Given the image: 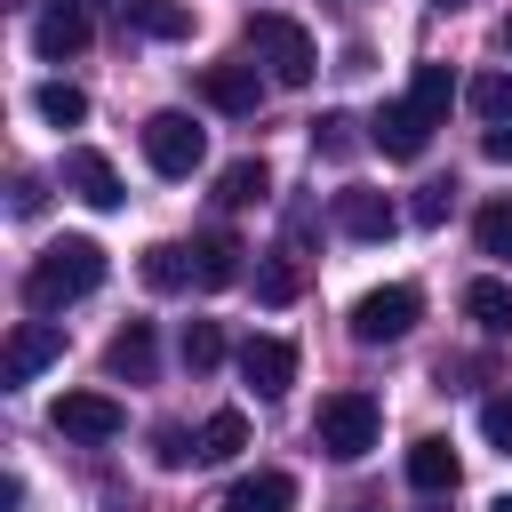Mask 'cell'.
<instances>
[{
	"label": "cell",
	"mask_w": 512,
	"mask_h": 512,
	"mask_svg": "<svg viewBox=\"0 0 512 512\" xmlns=\"http://www.w3.org/2000/svg\"><path fill=\"white\" fill-rule=\"evenodd\" d=\"M104 288V248L96 240H48L40 256H32V272H24V304L48 320V312H64V304H80V296H96Z\"/></svg>",
	"instance_id": "1"
},
{
	"label": "cell",
	"mask_w": 512,
	"mask_h": 512,
	"mask_svg": "<svg viewBox=\"0 0 512 512\" xmlns=\"http://www.w3.org/2000/svg\"><path fill=\"white\" fill-rule=\"evenodd\" d=\"M248 56H256L280 88H312V72H320L312 32H304L296 16H280V8H256V16H248Z\"/></svg>",
	"instance_id": "2"
},
{
	"label": "cell",
	"mask_w": 512,
	"mask_h": 512,
	"mask_svg": "<svg viewBox=\"0 0 512 512\" xmlns=\"http://www.w3.org/2000/svg\"><path fill=\"white\" fill-rule=\"evenodd\" d=\"M376 432H384V416H376V400H368V392H352V384H344V392H328V400L312 408V440H320L336 464H360V456L376 448Z\"/></svg>",
	"instance_id": "3"
},
{
	"label": "cell",
	"mask_w": 512,
	"mask_h": 512,
	"mask_svg": "<svg viewBox=\"0 0 512 512\" xmlns=\"http://www.w3.org/2000/svg\"><path fill=\"white\" fill-rule=\"evenodd\" d=\"M416 320H424V296H416L408 280H392V288H368V296L352 304V336H360V344H400Z\"/></svg>",
	"instance_id": "4"
},
{
	"label": "cell",
	"mask_w": 512,
	"mask_h": 512,
	"mask_svg": "<svg viewBox=\"0 0 512 512\" xmlns=\"http://www.w3.org/2000/svg\"><path fill=\"white\" fill-rule=\"evenodd\" d=\"M144 160H152V176H192L208 160V136L192 128V112H152L144 120Z\"/></svg>",
	"instance_id": "5"
},
{
	"label": "cell",
	"mask_w": 512,
	"mask_h": 512,
	"mask_svg": "<svg viewBox=\"0 0 512 512\" xmlns=\"http://www.w3.org/2000/svg\"><path fill=\"white\" fill-rule=\"evenodd\" d=\"M48 424H56L64 440H120V432H128V408H120L112 392H64V400L48 408Z\"/></svg>",
	"instance_id": "6"
},
{
	"label": "cell",
	"mask_w": 512,
	"mask_h": 512,
	"mask_svg": "<svg viewBox=\"0 0 512 512\" xmlns=\"http://www.w3.org/2000/svg\"><path fill=\"white\" fill-rule=\"evenodd\" d=\"M64 360V328L56 320H24L16 336H8V352H0V384H32L40 368H56Z\"/></svg>",
	"instance_id": "7"
},
{
	"label": "cell",
	"mask_w": 512,
	"mask_h": 512,
	"mask_svg": "<svg viewBox=\"0 0 512 512\" xmlns=\"http://www.w3.org/2000/svg\"><path fill=\"white\" fill-rule=\"evenodd\" d=\"M200 96H208L216 112L248 120V112L264 104V80H256V64H248V56H224V64H200Z\"/></svg>",
	"instance_id": "8"
},
{
	"label": "cell",
	"mask_w": 512,
	"mask_h": 512,
	"mask_svg": "<svg viewBox=\"0 0 512 512\" xmlns=\"http://www.w3.org/2000/svg\"><path fill=\"white\" fill-rule=\"evenodd\" d=\"M64 192H72V200H88V208H104V216L128 200V192H120V168H112L96 144H72V152H64Z\"/></svg>",
	"instance_id": "9"
},
{
	"label": "cell",
	"mask_w": 512,
	"mask_h": 512,
	"mask_svg": "<svg viewBox=\"0 0 512 512\" xmlns=\"http://www.w3.org/2000/svg\"><path fill=\"white\" fill-rule=\"evenodd\" d=\"M240 376H248L256 400H280V392L296 384V344H288V336H248V344H240Z\"/></svg>",
	"instance_id": "10"
},
{
	"label": "cell",
	"mask_w": 512,
	"mask_h": 512,
	"mask_svg": "<svg viewBox=\"0 0 512 512\" xmlns=\"http://www.w3.org/2000/svg\"><path fill=\"white\" fill-rule=\"evenodd\" d=\"M32 48H40L48 64L80 56V48H88V8H80V0H48V8L32 16Z\"/></svg>",
	"instance_id": "11"
},
{
	"label": "cell",
	"mask_w": 512,
	"mask_h": 512,
	"mask_svg": "<svg viewBox=\"0 0 512 512\" xmlns=\"http://www.w3.org/2000/svg\"><path fill=\"white\" fill-rule=\"evenodd\" d=\"M336 232H344V240H392V232H400V208H392L384 192L352 184V192H336Z\"/></svg>",
	"instance_id": "12"
},
{
	"label": "cell",
	"mask_w": 512,
	"mask_h": 512,
	"mask_svg": "<svg viewBox=\"0 0 512 512\" xmlns=\"http://www.w3.org/2000/svg\"><path fill=\"white\" fill-rule=\"evenodd\" d=\"M368 144H376L384 160H416V152L432 144V128H424V120H416V104L400 96V104H384V112L368 120Z\"/></svg>",
	"instance_id": "13"
},
{
	"label": "cell",
	"mask_w": 512,
	"mask_h": 512,
	"mask_svg": "<svg viewBox=\"0 0 512 512\" xmlns=\"http://www.w3.org/2000/svg\"><path fill=\"white\" fill-rule=\"evenodd\" d=\"M456 472H464V464H456V448H448L440 432H424V440L408 448V488H416V496H456Z\"/></svg>",
	"instance_id": "14"
},
{
	"label": "cell",
	"mask_w": 512,
	"mask_h": 512,
	"mask_svg": "<svg viewBox=\"0 0 512 512\" xmlns=\"http://www.w3.org/2000/svg\"><path fill=\"white\" fill-rule=\"evenodd\" d=\"M136 272H144V288H152V296H176V288H200V272H192V248H184V240H152Z\"/></svg>",
	"instance_id": "15"
},
{
	"label": "cell",
	"mask_w": 512,
	"mask_h": 512,
	"mask_svg": "<svg viewBox=\"0 0 512 512\" xmlns=\"http://www.w3.org/2000/svg\"><path fill=\"white\" fill-rule=\"evenodd\" d=\"M224 512H296V480L288 472H240Z\"/></svg>",
	"instance_id": "16"
},
{
	"label": "cell",
	"mask_w": 512,
	"mask_h": 512,
	"mask_svg": "<svg viewBox=\"0 0 512 512\" xmlns=\"http://www.w3.org/2000/svg\"><path fill=\"white\" fill-rule=\"evenodd\" d=\"M240 256H248V248H240L232 232H200V240H192V272H200V288H232V280H240Z\"/></svg>",
	"instance_id": "17"
},
{
	"label": "cell",
	"mask_w": 512,
	"mask_h": 512,
	"mask_svg": "<svg viewBox=\"0 0 512 512\" xmlns=\"http://www.w3.org/2000/svg\"><path fill=\"white\" fill-rule=\"evenodd\" d=\"M152 360H160V352H152V328H144V320H128V328L104 344V368L128 376V384H152Z\"/></svg>",
	"instance_id": "18"
},
{
	"label": "cell",
	"mask_w": 512,
	"mask_h": 512,
	"mask_svg": "<svg viewBox=\"0 0 512 512\" xmlns=\"http://www.w3.org/2000/svg\"><path fill=\"white\" fill-rule=\"evenodd\" d=\"M408 104H416V120H424V128H440V120H448V104H456V80H448V64H416V80H408Z\"/></svg>",
	"instance_id": "19"
},
{
	"label": "cell",
	"mask_w": 512,
	"mask_h": 512,
	"mask_svg": "<svg viewBox=\"0 0 512 512\" xmlns=\"http://www.w3.org/2000/svg\"><path fill=\"white\" fill-rule=\"evenodd\" d=\"M464 312H472L480 336H512V288L504 280H472L464 288Z\"/></svg>",
	"instance_id": "20"
},
{
	"label": "cell",
	"mask_w": 512,
	"mask_h": 512,
	"mask_svg": "<svg viewBox=\"0 0 512 512\" xmlns=\"http://www.w3.org/2000/svg\"><path fill=\"white\" fill-rule=\"evenodd\" d=\"M248 448V416L240 408H216L208 424H200V464H232Z\"/></svg>",
	"instance_id": "21"
},
{
	"label": "cell",
	"mask_w": 512,
	"mask_h": 512,
	"mask_svg": "<svg viewBox=\"0 0 512 512\" xmlns=\"http://www.w3.org/2000/svg\"><path fill=\"white\" fill-rule=\"evenodd\" d=\"M464 104H472L488 128H512V72H472V80H464Z\"/></svg>",
	"instance_id": "22"
},
{
	"label": "cell",
	"mask_w": 512,
	"mask_h": 512,
	"mask_svg": "<svg viewBox=\"0 0 512 512\" xmlns=\"http://www.w3.org/2000/svg\"><path fill=\"white\" fill-rule=\"evenodd\" d=\"M128 24L152 32V40H184L192 32V8L184 0H128Z\"/></svg>",
	"instance_id": "23"
},
{
	"label": "cell",
	"mask_w": 512,
	"mask_h": 512,
	"mask_svg": "<svg viewBox=\"0 0 512 512\" xmlns=\"http://www.w3.org/2000/svg\"><path fill=\"white\" fill-rule=\"evenodd\" d=\"M32 112H40L48 128H80V120H88V96H80L72 80H40V88H32Z\"/></svg>",
	"instance_id": "24"
},
{
	"label": "cell",
	"mask_w": 512,
	"mask_h": 512,
	"mask_svg": "<svg viewBox=\"0 0 512 512\" xmlns=\"http://www.w3.org/2000/svg\"><path fill=\"white\" fill-rule=\"evenodd\" d=\"M264 192H272V168H264V160H232V168L216 176V200H224V208H248V200H264Z\"/></svg>",
	"instance_id": "25"
},
{
	"label": "cell",
	"mask_w": 512,
	"mask_h": 512,
	"mask_svg": "<svg viewBox=\"0 0 512 512\" xmlns=\"http://www.w3.org/2000/svg\"><path fill=\"white\" fill-rule=\"evenodd\" d=\"M256 296H264V304H296V296H304V264H296V256H264V264H256Z\"/></svg>",
	"instance_id": "26"
},
{
	"label": "cell",
	"mask_w": 512,
	"mask_h": 512,
	"mask_svg": "<svg viewBox=\"0 0 512 512\" xmlns=\"http://www.w3.org/2000/svg\"><path fill=\"white\" fill-rule=\"evenodd\" d=\"M352 128H360L352 112H320V120H312V152H320V160H352V152H360Z\"/></svg>",
	"instance_id": "27"
},
{
	"label": "cell",
	"mask_w": 512,
	"mask_h": 512,
	"mask_svg": "<svg viewBox=\"0 0 512 512\" xmlns=\"http://www.w3.org/2000/svg\"><path fill=\"white\" fill-rule=\"evenodd\" d=\"M472 240H480V256H504L512 264V200H488L472 216Z\"/></svg>",
	"instance_id": "28"
},
{
	"label": "cell",
	"mask_w": 512,
	"mask_h": 512,
	"mask_svg": "<svg viewBox=\"0 0 512 512\" xmlns=\"http://www.w3.org/2000/svg\"><path fill=\"white\" fill-rule=\"evenodd\" d=\"M216 360H224V328H216V320H184V368L208 376Z\"/></svg>",
	"instance_id": "29"
},
{
	"label": "cell",
	"mask_w": 512,
	"mask_h": 512,
	"mask_svg": "<svg viewBox=\"0 0 512 512\" xmlns=\"http://www.w3.org/2000/svg\"><path fill=\"white\" fill-rule=\"evenodd\" d=\"M480 440H488L496 456H512V392H496V400L480 408Z\"/></svg>",
	"instance_id": "30"
},
{
	"label": "cell",
	"mask_w": 512,
	"mask_h": 512,
	"mask_svg": "<svg viewBox=\"0 0 512 512\" xmlns=\"http://www.w3.org/2000/svg\"><path fill=\"white\" fill-rule=\"evenodd\" d=\"M448 208H456V184H424V192L408 200V216H416L424 232H432V224H448Z\"/></svg>",
	"instance_id": "31"
},
{
	"label": "cell",
	"mask_w": 512,
	"mask_h": 512,
	"mask_svg": "<svg viewBox=\"0 0 512 512\" xmlns=\"http://www.w3.org/2000/svg\"><path fill=\"white\" fill-rule=\"evenodd\" d=\"M152 456H160V464H192V456H200V440H184L176 424H160V448H152Z\"/></svg>",
	"instance_id": "32"
},
{
	"label": "cell",
	"mask_w": 512,
	"mask_h": 512,
	"mask_svg": "<svg viewBox=\"0 0 512 512\" xmlns=\"http://www.w3.org/2000/svg\"><path fill=\"white\" fill-rule=\"evenodd\" d=\"M480 160H512V128H488L480 136Z\"/></svg>",
	"instance_id": "33"
},
{
	"label": "cell",
	"mask_w": 512,
	"mask_h": 512,
	"mask_svg": "<svg viewBox=\"0 0 512 512\" xmlns=\"http://www.w3.org/2000/svg\"><path fill=\"white\" fill-rule=\"evenodd\" d=\"M0 512H24V480L16 472H0Z\"/></svg>",
	"instance_id": "34"
},
{
	"label": "cell",
	"mask_w": 512,
	"mask_h": 512,
	"mask_svg": "<svg viewBox=\"0 0 512 512\" xmlns=\"http://www.w3.org/2000/svg\"><path fill=\"white\" fill-rule=\"evenodd\" d=\"M344 512H384V504H376V496H352V504H344Z\"/></svg>",
	"instance_id": "35"
},
{
	"label": "cell",
	"mask_w": 512,
	"mask_h": 512,
	"mask_svg": "<svg viewBox=\"0 0 512 512\" xmlns=\"http://www.w3.org/2000/svg\"><path fill=\"white\" fill-rule=\"evenodd\" d=\"M80 8H128V0H80Z\"/></svg>",
	"instance_id": "36"
},
{
	"label": "cell",
	"mask_w": 512,
	"mask_h": 512,
	"mask_svg": "<svg viewBox=\"0 0 512 512\" xmlns=\"http://www.w3.org/2000/svg\"><path fill=\"white\" fill-rule=\"evenodd\" d=\"M488 512H512V496H496V504H488Z\"/></svg>",
	"instance_id": "37"
},
{
	"label": "cell",
	"mask_w": 512,
	"mask_h": 512,
	"mask_svg": "<svg viewBox=\"0 0 512 512\" xmlns=\"http://www.w3.org/2000/svg\"><path fill=\"white\" fill-rule=\"evenodd\" d=\"M504 48H512V16H504Z\"/></svg>",
	"instance_id": "38"
},
{
	"label": "cell",
	"mask_w": 512,
	"mask_h": 512,
	"mask_svg": "<svg viewBox=\"0 0 512 512\" xmlns=\"http://www.w3.org/2000/svg\"><path fill=\"white\" fill-rule=\"evenodd\" d=\"M440 8H456V0H440Z\"/></svg>",
	"instance_id": "39"
},
{
	"label": "cell",
	"mask_w": 512,
	"mask_h": 512,
	"mask_svg": "<svg viewBox=\"0 0 512 512\" xmlns=\"http://www.w3.org/2000/svg\"><path fill=\"white\" fill-rule=\"evenodd\" d=\"M432 512H440V504H432Z\"/></svg>",
	"instance_id": "40"
}]
</instances>
